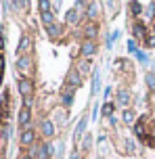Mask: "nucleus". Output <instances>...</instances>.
<instances>
[{"label":"nucleus","mask_w":155,"mask_h":159,"mask_svg":"<svg viewBox=\"0 0 155 159\" xmlns=\"http://www.w3.org/2000/svg\"><path fill=\"white\" fill-rule=\"evenodd\" d=\"M147 84L151 88H155V75H151V73H149V75H147Z\"/></svg>","instance_id":"26"},{"label":"nucleus","mask_w":155,"mask_h":159,"mask_svg":"<svg viewBox=\"0 0 155 159\" xmlns=\"http://www.w3.org/2000/svg\"><path fill=\"white\" fill-rule=\"evenodd\" d=\"M2 69H4V57H0V73H2Z\"/></svg>","instance_id":"29"},{"label":"nucleus","mask_w":155,"mask_h":159,"mask_svg":"<svg viewBox=\"0 0 155 159\" xmlns=\"http://www.w3.org/2000/svg\"><path fill=\"white\" fill-rule=\"evenodd\" d=\"M48 34H50V36H59V27H57V25H50Z\"/></svg>","instance_id":"25"},{"label":"nucleus","mask_w":155,"mask_h":159,"mask_svg":"<svg viewBox=\"0 0 155 159\" xmlns=\"http://www.w3.org/2000/svg\"><path fill=\"white\" fill-rule=\"evenodd\" d=\"M84 128H86V117H82L80 121H78V128H75V140H80L82 132H84Z\"/></svg>","instance_id":"9"},{"label":"nucleus","mask_w":155,"mask_h":159,"mask_svg":"<svg viewBox=\"0 0 155 159\" xmlns=\"http://www.w3.org/2000/svg\"><path fill=\"white\" fill-rule=\"evenodd\" d=\"M52 19H55V17H52V13H42V21H44V25H46V27H50V25H55L52 23Z\"/></svg>","instance_id":"13"},{"label":"nucleus","mask_w":155,"mask_h":159,"mask_svg":"<svg viewBox=\"0 0 155 159\" xmlns=\"http://www.w3.org/2000/svg\"><path fill=\"white\" fill-rule=\"evenodd\" d=\"M69 80H71V84H74L75 88H78V86H80V84H82L80 75H78V73H75V71H69Z\"/></svg>","instance_id":"16"},{"label":"nucleus","mask_w":155,"mask_h":159,"mask_svg":"<svg viewBox=\"0 0 155 159\" xmlns=\"http://www.w3.org/2000/svg\"><path fill=\"white\" fill-rule=\"evenodd\" d=\"M134 36H136V38H143V36H145V25L143 23L134 25Z\"/></svg>","instance_id":"15"},{"label":"nucleus","mask_w":155,"mask_h":159,"mask_svg":"<svg viewBox=\"0 0 155 159\" xmlns=\"http://www.w3.org/2000/svg\"><path fill=\"white\" fill-rule=\"evenodd\" d=\"M78 19H80V11H78V8H71V11H67L65 21H67L69 25H75V23H78Z\"/></svg>","instance_id":"3"},{"label":"nucleus","mask_w":155,"mask_h":159,"mask_svg":"<svg viewBox=\"0 0 155 159\" xmlns=\"http://www.w3.org/2000/svg\"><path fill=\"white\" fill-rule=\"evenodd\" d=\"M71 159H80V157H78V155H75V153H74V155H71Z\"/></svg>","instance_id":"31"},{"label":"nucleus","mask_w":155,"mask_h":159,"mask_svg":"<svg viewBox=\"0 0 155 159\" xmlns=\"http://www.w3.org/2000/svg\"><path fill=\"white\" fill-rule=\"evenodd\" d=\"M17 69H19V71H27V69H30V59H25V57H21V59H19V61H17Z\"/></svg>","instance_id":"7"},{"label":"nucleus","mask_w":155,"mask_h":159,"mask_svg":"<svg viewBox=\"0 0 155 159\" xmlns=\"http://www.w3.org/2000/svg\"><path fill=\"white\" fill-rule=\"evenodd\" d=\"M71 101H74V94H71V90H69V92H65V94H63V103H65V105H71Z\"/></svg>","instance_id":"21"},{"label":"nucleus","mask_w":155,"mask_h":159,"mask_svg":"<svg viewBox=\"0 0 155 159\" xmlns=\"http://www.w3.org/2000/svg\"><path fill=\"white\" fill-rule=\"evenodd\" d=\"M88 15L90 17L97 15V4H94V2H90V4H88Z\"/></svg>","instance_id":"22"},{"label":"nucleus","mask_w":155,"mask_h":159,"mask_svg":"<svg viewBox=\"0 0 155 159\" xmlns=\"http://www.w3.org/2000/svg\"><path fill=\"white\" fill-rule=\"evenodd\" d=\"M149 132H151V138H153V143H155V121L149 126Z\"/></svg>","instance_id":"27"},{"label":"nucleus","mask_w":155,"mask_h":159,"mask_svg":"<svg viewBox=\"0 0 155 159\" xmlns=\"http://www.w3.org/2000/svg\"><path fill=\"white\" fill-rule=\"evenodd\" d=\"M134 132H136V136H139V138H145V119H140L139 124L134 126Z\"/></svg>","instance_id":"10"},{"label":"nucleus","mask_w":155,"mask_h":159,"mask_svg":"<svg viewBox=\"0 0 155 159\" xmlns=\"http://www.w3.org/2000/svg\"><path fill=\"white\" fill-rule=\"evenodd\" d=\"M130 7H132V13H134V15H140V13H143V11H140V8H143L140 2H132Z\"/></svg>","instance_id":"20"},{"label":"nucleus","mask_w":155,"mask_h":159,"mask_svg":"<svg viewBox=\"0 0 155 159\" xmlns=\"http://www.w3.org/2000/svg\"><path fill=\"white\" fill-rule=\"evenodd\" d=\"M98 92V69H94L92 73V94H97Z\"/></svg>","instance_id":"14"},{"label":"nucleus","mask_w":155,"mask_h":159,"mask_svg":"<svg viewBox=\"0 0 155 159\" xmlns=\"http://www.w3.org/2000/svg\"><path fill=\"white\" fill-rule=\"evenodd\" d=\"M4 48V40H2V36H0V50Z\"/></svg>","instance_id":"30"},{"label":"nucleus","mask_w":155,"mask_h":159,"mask_svg":"<svg viewBox=\"0 0 155 159\" xmlns=\"http://www.w3.org/2000/svg\"><path fill=\"white\" fill-rule=\"evenodd\" d=\"M103 113H105V115H111V113H113V105H111V103H107L105 107H103Z\"/></svg>","instance_id":"23"},{"label":"nucleus","mask_w":155,"mask_h":159,"mask_svg":"<svg viewBox=\"0 0 155 159\" xmlns=\"http://www.w3.org/2000/svg\"><path fill=\"white\" fill-rule=\"evenodd\" d=\"M38 159H48V144H40L38 147Z\"/></svg>","instance_id":"12"},{"label":"nucleus","mask_w":155,"mask_h":159,"mask_svg":"<svg viewBox=\"0 0 155 159\" xmlns=\"http://www.w3.org/2000/svg\"><path fill=\"white\" fill-rule=\"evenodd\" d=\"M0 82H2V75H0Z\"/></svg>","instance_id":"32"},{"label":"nucleus","mask_w":155,"mask_h":159,"mask_svg":"<svg viewBox=\"0 0 155 159\" xmlns=\"http://www.w3.org/2000/svg\"><path fill=\"white\" fill-rule=\"evenodd\" d=\"M30 46H32V40L27 38V36H23V38H21V44H19V48H17V55H19V52H25V50H30Z\"/></svg>","instance_id":"6"},{"label":"nucleus","mask_w":155,"mask_h":159,"mask_svg":"<svg viewBox=\"0 0 155 159\" xmlns=\"http://www.w3.org/2000/svg\"><path fill=\"white\" fill-rule=\"evenodd\" d=\"M30 119H32V111H30V107H23L19 111V128H27Z\"/></svg>","instance_id":"2"},{"label":"nucleus","mask_w":155,"mask_h":159,"mask_svg":"<svg viewBox=\"0 0 155 159\" xmlns=\"http://www.w3.org/2000/svg\"><path fill=\"white\" fill-rule=\"evenodd\" d=\"M25 159H30V157H25Z\"/></svg>","instance_id":"33"},{"label":"nucleus","mask_w":155,"mask_h":159,"mask_svg":"<svg viewBox=\"0 0 155 159\" xmlns=\"http://www.w3.org/2000/svg\"><path fill=\"white\" fill-rule=\"evenodd\" d=\"M124 121L126 124H134V111H124Z\"/></svg>","instance_id":"17"},{"label":"nucleus","mask_w":155,"mask_h":159,"mask_svg":"<svg viewBox=\"0 0 155 159\" xmlns=\"http://www.w3.org/2000/svg\"><path fill=\"white\" fill-rule=\"evenodd\" d=\"M34 143V130H30V128H25L23 130V134H21V144H32Z\"/></svg>","instance_id":"4"},{"label":"nucleus","mask_w":155,"mask_h":159,"mask_svg":"<svg viewBox=\"0 0 155 159\" xmlns=\"http://www.w3.org/2000/svg\"><path fill=\"white\" fill-rule=\"evenodd\" d=\"M134 55H136V59H139V61H140L143 65H147V63H149V59H147V55H145V52H140V50H136Z\"/></svg>","instance_id":"19"},{"label":"nucleus","mask_w":155,"mask_h":159,"mask_svg":"<svg viewBox=\"0 0 155 159\" xmlns=\"http://www.w3.org/2000/svg\"><path fill=\"white\" fill-rule=\"evenodd\" d=\"M82 52H84V55H92V52H94V42H92V40L84 42V44H82Z\"/></svg>","instance_id":"8"},{"label":"nucleus","mask_w":155,"mask_h":159,"mask_svg":"<svg viewBox=\"0 0 155 159\" xmlns=\"http://www.w3.org/2000/svg\"><path fill=\"white\" fill-rule=\"evenodd\" d=\"M128 50H130V52H136V46H134V42H132V40L128 42Z\"/></svg>","instance_id":"28"},{"label":"nucleus","mask_w":155,"mask_h":159,"mask_svg":"<svg viewBox=\"0 0 155 159\" xmlns=\"http://www.w3.org/2000/svg\"><path fill=\"white\" fill-rule=\"evenodd\" d=\"M86 36L88 38H94L97 36V25H86Z\"/></svg>","instance_id":"18"},{"label":"nucleus","mask_w":155,"mask_h":159,"mask_svg":"<svg viewBox=\"0 0 155 159\" xmlns=\"http://www.w3.org/2000/svg\"><path fill=\"white\" fill-rule=\"evenodd\" d=\"M40 8H42V13H48L50 2H46V0H42V2H40Z\"/></svg>","instance_id":"24"},{"label":"nucleus","mask_w":155,"mask_h":159,"mask_svg":"<svg viewBox=\"0 0 155 159\" xmlns=\"http://www.w3.org/2000/svg\"><path fill=\"white\" fill-rule=\"evenodd\" d=\"M117 101H120L122 105H128L130 103V94H128L126 90H120V92H117Z\"/></svg>","instance_id":"11"},{"label":"nucleus","mask_w":155,"mask_h":159,"mask_svg":"<svg viewBox=\"0 0 155 159\" xmlns=\"http://www.w3.org/2000/svg\"><path fill=\"white\" fill-rule=\"evenodd\" d=\"M32 90H34V86H32V82H30L27 78L19 80V92H21L23 98H25V107H30V105H32Z\"/></svg>","instance_id":"1"},{"label":"nucleus","mask_w":155,"mask_h":159,"mask_svg":"<svg viewBox=\"0 0 155 159\" xmlns=\"http://www.w3.org/2000/svg\"><path fill=\"white\" fill-rule=\"evenodd\" d=\"M42 132H44V136H52L55 126H52V121H50V119H44V121H42Z\"/></svg>","instance_id":"5"}]
</instances>
